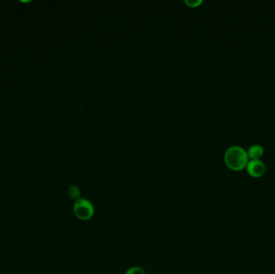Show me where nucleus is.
<instances>
[{
  "instance_id": "f257e3e1",
  "label": "nucleus",
  "mask_w": 275,
  "mask_h": 274,
  "mask_svg": "<svg viewBox=\"0 0 275 274\" xmlns=\"http://www.w3.org/2000/svg\"><path fill=\"white\" fill-rule=\"evenodd\" d=\"M224 158L228 168L234 171L245 170L249 160L247 156L246 150L240 146L229 147L226 150Z\"/></svg>"
},
{
  "instance_id": "f03ea898",
  "label": "nucleus",
  "mask_w": 275,
  "mask_h": 274,
  "mask_svg": "<svg viewBox=\"0 0 275 274\" xmlns=\"http://www.w3.org/2000/svg\"><path fill=\"white\" fill-rule=\"evenodd\" d=\"M74 211L77 217L81 220H89L94 215L93 203L85 199H78L74 203Z\"/></svg>"
},
{
  "instance_id": "7ed1b4c3",
  "label": "nucleus",
  "mask_w": 275,
  "mask_h": 274,
  "mask_svg": "<svg viewBox=\"0 0 275 274\" xmlns=\"http://www.w3.org/2000/svg\"><path fill=\"white\" fill-rule=\"evenodd\" d=\"M245 170L250 177L258 179L265 175L267 167L262 159L249 160Z\"/></svg>"
},
{
  "instance_id": "20e7f679",
  "label": "nucleus",
  "mask_w": 275,
  "mask_h": 274,
  "mask_svg": "<svg viewBox=\"0 0 275 274\" xmlns=\"http://www.w3.org/2000/svg\"><path fill=\"white\" fill-rule=\"evenodd\" d=\"M247 156L249 160L262 159L264 156V147L262 145L254 144L246 150Z\"/></svg>"
},
{
  "instance_id": "39448f33",
  "label": "nucleus",
  "mask_w": 275,
  "mask_h": 274,
  "mask_svg": "<svg viewBox=\"0 0 275 274\" xmlns=\"http://www.w3.org/2000/svg\"><path fill=\"white\" fill-rule=\"evenodd\" d=\"M125 274H146V273L141 267L134 266V267L129 269Z\"/></svg>"
},
{
  "instance_id": "423d86ee",
  "label": "nucleus",
  "mask_w": 275,
  "mask_h": 274,
  "mask_svg": "<svg viewBox=\"0 0 275 274\" xmlns=\"http://www.w3.org/2000/svg\"><path fill=\"white\" fill-rule=\"evenodd\" d=\"M202 2V0H185V3L192 7H198Z\"/></svg>"
},
{
  "instance_id": "0eeeda50",
  "label": "nucleus",
  "mask_w": 275,
  "mask_h": 274,
  "mask_svg": "<svg viewBox=\"0 0 275 274\" xmlns=\"http://www.w3.org/2000/svg\"><path fill=\"white\" fill-rule=\"evenodd\" d=\"M70 194L73 198H78V199H79L78 196H79V195H80V192L78 190V188H77L76 187H71L70 188Z\"/></svg>"
}]
</instances>
